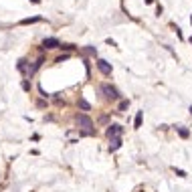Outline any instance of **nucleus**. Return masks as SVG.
Listing matches in <instances>:
<instances>
[{"mask_svg":"<svg viewBox=\"0 0 192 192\" xmlns=\"http://www.w3.org/2000/svg\"><path fill=\"white\" fill-rule=\"evenodd\" d=\"M59 49H65V51H71V49H73V46H71V45H61Z\"/></svg>","mask_w":192,"mask_h":192,"instance_id":"nucleus-17","label":"nucleus"},{"mask_svg":"<svg viewBox=\"0 0 192 192\" xmlns=\"http://www.w3.org/2000/svg\"><path fill=\"white\" fill-rule=\"evenodd\" d=\"M127 107H130V101H127V99H121V101H119V107H117V109H119V111H126Z\"/></svg>","mask_w":192,"mask_h":192,"instance_id":"nucleus-12","label":"nucleus"},{"mask_svg":"<svg viewBox=\"0 0 192 192\" xmlns=\"http://www.w3.org/2000/svg\"><path fill=\"white\" fill-rule=\"evenodd\" d=\"M69 59V55H63V57H59V59H57V63H63V61H67Z\"/></svg>","mask_w":192,"mask_h":192,"instance_id":"nucleus-16","label":"nucleus"},{"mask_svg":"<svg viewBox=\"0 0 192 192\" xmlns=\"http://www.w3.org/2000/svg\"><path fill=\"white\" fill-rule=\"evenodd\" d=\"M142 117H144V111H138V115H136V119H133V127H136V130L142 127Z\"/></svg>","mask_w":192,"mask_h":192,"instance_id":"nucleus-8","label":"nucleus"},{"mask_svg":"<svg viewBox=\"0 0 192 192\" xmlns=\"http://www.w3.org/2000/svg\"><path fill=\"white\" fill-rule=\"evenodd\" d=\"M99 91L105 95L107 99H119V91L113 85H109V83H103V85L99 87Z\"/></svg>","mask_w":192,"mask_h":192,"instance_id":"nucleus-1","label":"nucleus"},{"mask_svg":"<svg viewBox=\"0 0 192 192\" xmlns=\"http://www.w3.org/2000/svg\"><path fill=\"white\" fill-rule=\"evenodd\" d=\"M190 115H192V107H190Z\"/></svg>","mask_w":192,"mask_h":192,"instance_id":"nucleus-19","label":"nucleus"},{"mask_svg":"<svg viewBox=\"0 0 192 192\" xmlns=\"http://www.w3.org/2000/svg\"><path fill=\"white\" fill-rule=\"evenodd\" d=\"M43 46H45V49H59V46H61V43H59L57 39H45Z\"/></svg>","mask_w":192,"mask_h":192,"instance_id":"nucleus-5","label":"nucleus"},{"mask_svg":"<svg viewBox=\"0 0 192 192\" xmlns=\"http://www.w3.org/2000/svg\"><path fill=\"white\" fill-rule=\"evenodd\" d=\"M43 63H45V59H43V57H39V59L34 61L33 63V67H30V69H28V75H30V77H33L34 73H37V71H39V67L43 65Z\"/></svg>","mask_w":192,"mask_h":192,"instance_id":"nucleus-6","label":"nucleus"},{"mask_svg":"<svg viewBox=\"0 0 192 192\" xmlns=\"http://www.w3.org/2000/svg\"><path fill=\"white\" fill-rule=\"evenodd\" d=\"M97 69H99V73H103V75H111V65L107 63V61H103V59H97Z\"/></svg>","mask_w":192,"mask_h":192,"instance_id":"nucleus-4","label":"nucleus"},{"mask_svg":"<svg viewBox=\"0 0 192 192\" xmlns=\"http://www.w3.org/2000/svg\"><path fill=\"white\" fill-rule=\"evenodd\" d=\"M121 144H123V142H121V138L109 139V150H111V152H115V150H119V148H121Z\"/></svg>","mask_w":192,"mask_h":192,"instance_id":"nucleus-7","label":"nucleus"},{"mask_svg":"<svg viewBox=\"0 0 192 192\" xmlns=\"http://www.w3.org/2000/svg\"><path fill=\"white\" fill-rule=\"evenodd\" d=\"M85 51H87V55H97V51H95V49H93V46H87Z\"/></svg>","mask_w":192,"mask_h":192,"instance_id":"nucleus-14","label":"nucleus"},{"mask_svg":"<svg viewBox=\"0 0 192 192\" xmlns=\"http://www.w3.org/2000/svg\"><path fill=\"white\" fill-rule=\"evenodd\" d=\"M75 119H77V126L79 127H83V130H93V119L89 117L87 113H79Z\"/></svg>","mask_w":192,"mask_h":192,"instance_id":"nucleus-2","label":"nucleus"},{"mask_svg":"<svg viewBox=\"0 0 192 192\" xmlns=\"http://www.w3.org/2000/svg\"><path fill=\"white\" fill-rule=\"evenodd\" d=\"M33 2H34V4H37V2H39V0H33Z\"/></svg>","mask_w":192,"mask_h":192,"instance_id":"nucleus-18","label":"nucleus"},{"mask_svg":"<svg viewBox=\"0 0 192 192\" xmlns=\"http://www.w3.org/2000/svg\"><path fill=\"white\" fill-rule=\"evenodd\" d=\"M30 22H39V16H34V18H24V20H20V24H30Z\"/></svg>","mask_w":192,"mask_h":192,"instance_id":"nucleus-13","label":"nucleus"},{"mask_svg":"<svg viewBox=\"0 0 192 192\" xmlns=\"http://www.w3.org/2000/svg\"><path fill=\"white\" fill-rule=\"evenodd\" d=\"M190 45H192V37H190Z\"/></svg>","mask_w":192,"mask_h":192,"instance_id":"nucleus-20","label":"nucleus"},{"mask_svg":"<svg viewBox=\"0 0 192 192\" xmlns=\"http://www.w3.org/2000/svg\"><path fill=\"white\" fill-rule=\"evenodd\" d=\"M121 133H123V127L119 126V123H113L105 130V136L107 139H113V138H121Z\"/></svg>","mask_w":192,"mask_h":192,"instance_id":"nucleus-3","label":"nucleus"},{"mask_svg":"<svg viewBox=\"0 0 192 192\" xmlns=\"http://www.w3.org/2000/svg\"><path fill=\"white\" fill-rule=\"evenodd\" d=\"M178 136L182 139H186L188 138V136H190V132H188V130H186V127H178Z\"/></svg>","mask_w":192,"mask_h":192,"instance_id":"nucleus-11","label":"nucleus"},{"mask_svg":"<svg viewBox=\"0 0 192 192\" xmlns=\"http://www.w3.org/2000/svg\"><path fill=\"white\" fill-rule=\"evenodd\" d=\"M174 172L178 174V176H182V178H184V176H186V172H184V170H180V168H174Z\"/></svg>","mask_w":192,"mask_h":192,"instance_id":"nucleus-15","label":"nucleus"},{"mask_svg":"<svg viewBox=\"0 0 192 192\" xmlns=\"http://www.w3.org/2000/svg\"><path fill=\"white\" fill-rule=\"evenodd\" d=\"M16 69H18L20 73H27V59H20L18 65H16Z\"/></svg>","mask_w":192,"mask_h":192,"instance_id":"nucleus-9","label":"nucleus"},{"mask_svg":"<svg viewBox=\"0 0 192 192\" xmlns=\"http://www.w3.org/2000/svg\"><path fill=\"white\" fill-rule=\"evenodd\" d=\"M79 107H81V109H83V111H89V109H91V105H89V103H87V101L83 99V97H81V99H79Z\"/></svg>","mask_w":192,"mask_h":192,"instance_id":"nucleus-10","label":"nucleus"}]
</instances>
